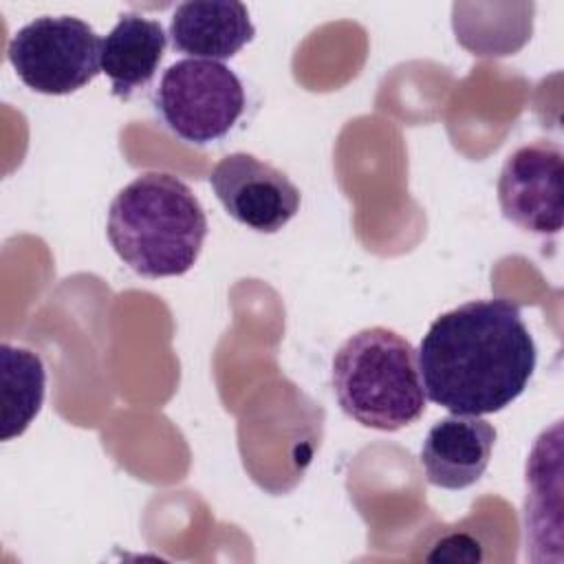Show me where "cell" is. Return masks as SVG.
Wrapping results in <instances>:
<instances>
[{"instance_id":"obj_5","label":"cell","mask_w":564,"mask_h":564,"mask_svg":"<svg viewBox=\"0 0 564 564\" xmlns=\"http://www.w3.org/2000/svg\"><path fill=\"white\" fill-rule=\"evenodd\" d=\"M7 57L31 90L70 95L99 75L101 37L75 15H42L15 31Z\"/></svg>"},{"instance_id":"obj_10","label":"cell","mask_w":564,"mask_h":564,"mask_svg":"<svg viewBox=\"0 0 564 564\" xmlns=\"http://www.w3.org/2000/svg\"><path fill=\"white\" fill-rule=\"evenodd\" d=\"M167 33L161 22L123 13L101 40V70L108 75L112 95L130 99L145 88L165 55Z\"/></svg>"},{"instance_id":"obj_8","label":"cell","mask_w":564,"mask_h":564,"mask_svg":"<svg viewBox=\"0 0 564 564\" xmlns=\"http://www.w3.org/2000/svg\"><path fill=\"white\" fill-rule=\"evenodd\" d=\"M496 445V427L480 416L449 414L436 421L421 447V465L430 485L465 489L487 469Z\"/></svg>"},{"instance_id":"obj_9","label":"cell","mask_w":564,"mask_h":564,"mask_svg":"<svg viewBox=\"0 0 564 564\" xmlns=\"http://www.w3.org/2000/svg\"><path fill=\"white\" fill-rule=\"evenodd\" d=\"M167 35L178 53L223 62L249 44L256 29L242 2L194 0L174 9Z\"/></svg>"},{"instance_id":"obj_1","label":"cell","mask_w":564,"mask_h":564,"mask_svg":"<svg viewBox=\"0 0 564 564\" xmlns=\"http://www.w3.org/2000/svg\"><path fill=\"white\" fill-rule=\"evenodd\" d=\"M425 397L452 414H494L527 388L538 350L520 306L471 300L438 315L419 346Z\"/></svg>"},{"instance_id":"obj_4","label":"cell","mask_w":564,"mask_h":564,"mask_svg":"<svg viewBox=\"0 0 564 564\" xmlns=\"http://www.w3.org/2000/svg\"><path fill=\"white\" fill-rule=\"evenodd\" d=\"M247 108L240 77L214 59L185 57L167 66L154 90V110L178 139L207 145L223 139Z\"/></svg>"},{"instance_id":"obj_7","label":"cell","mask_w":564,"mask_h":564,"mask_svg":"<svg viewBox=\"0 0 564 564\" xmlns=\"http://www.w3.org/2000/svg\"><path fill=\"white\" fill-rule=\"evenodd\" d=\"M562 148L533 141L513 150L498 176L502 216L520 229L553 236L562 229Z\"/></svg>"},{"instance_id":"obj_6","label":"cell","mask_w":564,"mask_h":564,"mask_svg":"<svg viewBox=\"0 0 564 564\" xmlns=\"http://www.w3.org/2000/svg\"><path fill=\"white\" fill-rule=\"evenodd\" d=\"M209 183L225 212L260 234L280 231L300 212L302 194L291 178L247 152L223 156L214 165Z\"/></svg>"},{"instance_id":"obj_2","label":"cell","mask_w":564,"mask_h":564,"mask_svg":"<svg viewBox=\"0 0 564 564\" xmlns=\"http://www.w3.org/2000/svg\"><path fill=\"white\" fill-rule=\"evenodd\" d=\"M106 234L134 273L183 275L200 256L207 216L187 183L165 172H145L112 198Z\"/></svg>"},{"instance_id":"obj_3","label":"cell","mask_w":564,"mask_h":564,"mask_svg":"<svg viewBox=\"0 0 564 564\" xmlns=\"http://www.w3.org/2000/svg\"><path fill=\"white\" fill-rule=\"evenodd\" d=\"M333 392L352 421L397 432L425 412V388L414 346L386 326L350 335L333 357Z\"/></svg>"},{"instance_id":"obj_11","label":"cell","mask_w":564,"mask_h":564,"mask_svg":"<svg viewBox=\"0 0 564 564\" xmlns=\"http://www.w3.org/2000/svg\"><path fill=\"white\" fill-rule=\"evenodd\" d=\"M2 441L20 436L37 416L44 401L46 370L42 359L11 344H2Z\"/></svg>"}]
</instances>
